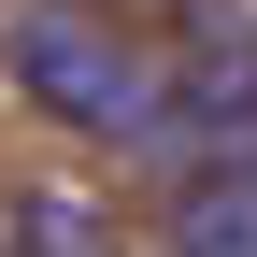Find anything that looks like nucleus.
<instances>
[{"mask_svg":"<svg viewBox=\"0 0 257 257\" xmlns=\"http://www.w3.org/2000/svg\"><path fill=\"white\" fill-rule=\"evenodd\" d=\"M0 257H114V229L86 200H43L29 186V200H0Z\"/></svg>","mask_w":257,"mask_h":257,"instance_id":"nucleus-3","label":"nucleus"},{"mask_svg":"<svg viewBox=\"0 0 257 257\" xmlns=\"http://www.w3.org/2000/svg\"><path fill=\"white\" fill-rule=\"evenodd\" d=\"M172 257H257V157H214L172 186Z\"/></svg>","mask_w":257,"mask_h":257,"instance_id":"nucleus-2","label":"nucleus"},{"mask_svg":"<svg viewBox=\"0 0 257 257\" xmlns=\"http://www.w3.org/2000/svg\"><path fill=\"white\" fill-rule=\"evenodd\" d=\"M0 57H15V86H29L57 128H100V143H157V128H172V72H157L114 15H86V0L0 15Z\"/></svg>","mask_w":257,"mask_h":257,"instance_id":"nucleus-1","label":"nucleus"}]
</instances>
